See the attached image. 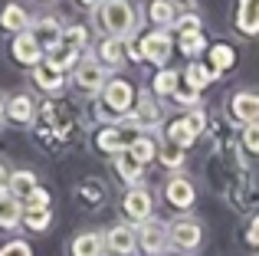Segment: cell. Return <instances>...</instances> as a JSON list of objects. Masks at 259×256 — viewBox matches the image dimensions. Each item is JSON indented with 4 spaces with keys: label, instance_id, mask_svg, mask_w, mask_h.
Segmentation results:
<instances>
[{
    "label": "cell",
    "instance_id": "1",
    "mask_svg": "<svg viewBox=\"0 0 259 256\" xmlns=\"http://www.w3.org/2000/svg\"><path fill=\"white\" fill-rule=\"evenodd\" d=\"M95 26L102 36H115V39H135L141 26L138 17V4L132 0H102L95 10Z\"/></svg>",
    "mask_w": 259,
    "mask_h": 256
},
{
    "label": "cell",
    "instance_id": "2",
    "mask_svg": "<svg viewBox=\"0 0 259 256\" xmlns=\"http://www.w3.org/2000/svg\"><path fill=\"white\" fill-rule=\"evenodd\" d=\"M167 243L171 250L197 253L203 246V224L190 214H177L174 220H167Z\"/></svg>",
    "mask_w": 259,
    "mask_h": 256
},
{
    "label": "cell",
    "instance_id": "3",
    "mask_svg": "<svg viewBox=\"0 0 259 256\" xmlns=\"http://www.w3.org/2000/svg\"><path fill=\"white\" fill-rule=\"evenodd\" d=\"M102 105H105L112 115H118V118H125V115H132V109H135V102H138V92H135V86L128 82V79H121V76H112L105 82V89H102Z\"/></svg>",
    "mask_w": 259,
    "mask_h": 256
},
{
    "label": "cell",
    "instance_id": "4",
    "mask_svg": "<svg viewBox=\"0 0 259 256\" xmlns=\"http://www.w3.org/2000/svg\"><path fill=\"white\" fill-rule=\"evenodd\" d=\"M203 125H207V115H203V109H190V112H184L181 118L167 122L164 135H167V141H171V145H177V148H184V151H187V148L194 145L197 138H200Z\"/></svg>",
    "mask_w": 259,
    "mask_h": 256
},
{
    "label": "cell",
    "instance_id": "5",
    "mask_svg": "<svg viewBox=\"0 0 259 256\" xmlns=\"http://www.w3.org/2000/svg\"><path fill=\"white\" fill-rule=\"evenodd\" d=\"M108 79H112V76H108V69L95 56L82 59V63L72 69V82H76V89L85 92V96H102V89H105Z\"/></svg>",
    "mask_w": 259,
    "mask_h": 256
},
{
    "label": "cell",
    "instance_id": "6",
    "mask_svg": "<svg viewBox=\"0 0 259 256\" xmlns=\"http://www.w3.org/2000/svg\"><path fill=\"white\" fill-rule=\"evenodd\" d=\"M138 230V250L145 256H167L171 243H167V224L164 220H145V224L135 227Z\"/></svg>",
    "mask_w": 259,
    "mask_h": 256
},
{
    "label": "cell",
    "instance_id": "7",
    "mask_svg": "<svg viewBox=\"0 0 259 256\" xmlns=\"http://www.w3.org/2000/svg\"><path fill=\"white\" fill-rule=\"evenodd\" d=\"M121 210H125V217H128V224H145V220H151V214H154V197H151V191H148L145 184L141 187H128L125 191V197H121Z\"/></svg>",
    "mask_w": 259,
    "mask_h": 256
},
{
    "label": "cell",
    "instance_id": "8",
    "mask_svg": "<svg viewBox=\"0 0 259 256\" xmlns=\"http://www.w3.org/2000/svg\"><path fill=\"white\" fill-rule=\"evenodd\" d=\"M138 250V230L128 220H118L105 230V253L112 256H135Z\"/></svg>",
    "mask_w": 259,
    "mask_h": 256
},
{
    "label": "cell",
    "instance_id": "9",
    "mask_svg": "<svg viewBox=\"0 0 259 256\" xmlns=\"http://www.w3.org/2000/svg\"><path fill=\"white\" fill-rule=\"evenodd\" d=\"M164 200L174 207V210H181V214H187L190 207L197 204V187L190 184V178L187 174H171V178L164 181Z\"/></svg>",
    "mask_w": 259,
    "mask_h": 256
},
{
    "label": "cell",
    "instance_id": "10",
    "mask_svg": "<svg viewBox=\"0 0 259 256\" xmlns=\"http://www.w3.org/2000/svg\"><path fill=\"white\" fill-rule=\"evenodd\" d=\"M138 46H141V56H145L148 63L164 66L167 59H171L174 39H171V33H167V30H151V33H145V36H141Z\"/></svg>",
    "mask_w": 259,
    "mask_h": 256
},
{
    "label": "cell",
    "instance_id": "11",
    "mask_svg": "<svg viewBox=\"0 0 259 256\" xmlns=\"http://www.w3.org/2000/svg\"><path fill=\"white\" fill-rule=\"evenodd\" d=\"M118 122H128V125H135V128H158L161 125V105L154 102V96L151 92H138V102H135V109H132V115H125V118H118Z\"/></svg>",
    "mask_w": 259,
    "mask_h": 256
},
{
    "label": "cell",
    "instance_id": "12",
    "mask_svg": "<svg viewBox=\"0 0 259 256\" xmlns=\"http://www.w3.org/2000/svg\"><path fill=\"white\" fill-rule=\"evenodd\" d=\"M10 53H13V59H17L20 66H39L46 59V50L39 46V39L33 36L30 30L26 33H20V36H13V43H10Z\"/></svg>",
    "mask_w": 259,
    "mask_h": 256
},
{
    "label": "cell",
    "instance_id": "13",
    "mask_svg": "<svg viewBox=\"0 0 259 256\" xmlns=\"http://www.w3.org/2000/svg\"><path fill=\"white\" fill-rule=\"evenodd\" d=\"M135 138H138V135L125 132L121 125H108V128H102V132L95 135V145H99L105 154H115V158H118V154L128 151V145H132Z\"/></svg>",
    "mask_w": 259,
    "mask_h": 256
},
{
    "label": "cell",
    "instance_id": "14",
    "mask_svg": "<svg viewBox=\"0 0 259 256\" xmlns=\"http://www.w3.org/2000/svg\"><path fill=\"white\" fill-rule=\"evenodd\" d=\"M230 115L243 125L259 122V92H233L230 96Z\"/></svg>",
    "mask_w": 259,
    "mask_h": 256
},
{
    "label": "cell",
    "instance_id": "15",
    "mask_svg": "<svg viewBox=\"0 0 259 256\" xmlns=\"http://www.w3.org/2000/svg\"><path fill=\"white\" fill-rule=\"evenodd\" d=\"M95 59L105 69H118L128 59V39H115V36H102V43L95 46Z\"/></svg>",
    "mask_w": 259,
    "mask_h": 256
},
{
    "label": "cell",
    "instance_id": "16",
    "mask_svg": "<svg viewBox=\"0 0 259 256\" xmlns=\"http://www.w3.org/2000/svg\"><path fill=\"white\" fill-rule=\"evenodd\" d=\"M69 256H105V233L82 230L69 240Z\"/></svg>",
    "mask_w": 259,
    "mask_h": 256
},
{
    "label": "cell",
    "instance_id": "17",
    "mask_svg": "<svg viewBox=\"0 0 259 256\" xmlns=\"http://www.w3.org/2000/svg\"><path fill=\"white\" fill-rule=\"evenodd\" d=\"M63 30H66V26L59 23L56 17H36L30 23V33L39 39V46H43V50H53V46L63 39Z\"/></svg>",
    "mask_w": 259,
    "mask_h": 256
},
{
    "label": "cell",
    "instance_id": "18",
    "mask_svg": "<svg viewBox=\"0 0 259 256\" xmlns=\"http://www.w3.org/2000/svg\"><path fill=\"white\" fill-rule=\"evenodd\" d=\"M233 23L243 36H259V0H240Z\"/></svg>",
    "mask_w": 259,
    "mask_h": 256
},
{
    "label": "cell",
    "instance_id": "19",
    "mask_svg": "<svg viewBox=\"0 0 259 256\" xmlns=\"http://www.w3.org/2000/svg\"><path fill=\"white\" fill-rule=\"evenodd\" d=\"M30 13L23 10L20 4H7L4 10H0V30H7V33H13V36H20V33H26L30 30Z\"/></svg>",
    "mask_w": 259,
    "mask_h": 256
},
{
    "label": "cell",
    "instance_id": "20",
    "mask_svg": "<svg viewBox=\"0 0 259 256\" xmlns=\"http://www.w3.org/2000/svg\"><path fill=\"white\" fill-rule=\"evenodd\" d=\"M43 63H50L53 69H59L66 76V72H72L79 63H82V53H76V50H69L66 43H56L53 50H46V59Z\"/></svg>",
    "mask_w": 259,
    "mask_h": 256
},
{
    "label": "cell",
    "instance_id": "21",
    "mask_svg": "<svg viewBox=\"0 0 259 256\" xmlns=\"http://www.w3.org/2000/svg\"><path fill=\"white\" fill-rule=\"evenodd\" d=\"M177 7H174V0H151L148 4V20L154 23V30H174V23H177Z\"/></svg>",
    "mask_w": 259,
    "mask_h": 256
},
{
    "label": "cell",
    "instance_id": "22",
    "mask_svg": "<svg viewBox=\"0 0 259 256\" xmlns=\"http://www.w3.org/2000/svg\"><path fill=\"white\" fill-rule=\"evenodd\" d=\"M23 200H17L10 191L0 194V230H17L23 224Z\"/></svg>",
    "mask_w": 259,
    "mask_h": 256
},
{
    "label": "cell",
    "instance_id": "23",
    "mask_svg": "<svg viewBox=\"0 0 259 256\" xmlns=\"http://www.w3.org/2000/svg\"><path fill=\"white\" fill-rule=\"evenodd\" d=\"M33 86L39 92H59L66 86V76L59 69H53L50 63H39V66H33Z\"/></svg>",
    "mask_w": 259,
    "mask_h": 256
},
{
    "label": "cell",
    "instance_id": "24",
    "mask_svg": "<svg viewBox=\"0 0 259 256\" xmlns=\"http://www.w3.org/2000/svg\"><path fill=\"white\" fill-rule=\"evenodd\" d=\"M7 118L20 125H30L36 118V105H33L30 96H10L7 99Z\"/></svg>",
    "mask_w": 259,
    "mask_h": 256
},
{
    "label": "cell",
    "instance_id": "25",
    "mask_svg": "<svg viewBox=\"0 0 259 256\" xmlns=\"http://www.w3.org/2000/svg\"><path fill=\"white\" fill-rule=\"evenodd\" d=\"M115 171H118L121 181H125V187H141V181H145V167H141L128 151L115 158Z\"/></svg>",
    "mask_w": 259,
    "mask_h": 256
},
{
    "label": "cell",
    "instance_id": "26",
    "mask_svg": "<svg viewBox=\"0 0 259 256\" xmlns=\"http://www.w3.org/2000/svg\"><path fill=\"white\" fill-rule=\"evenodd\" d=\"M36 187H39V181H36V174H33L30 167H17V171L10 174V194L17 200H26Z\"/></svg>",
    "mask_w": 259,
    "mask_h": 256
},
{
    "label": "cell",
    "instance_id": "27",
    "mask_svg": "<svg viewBox=\"0 0 259 256\" xmlns=\"http://www.w3.org/2000/svg\"><path fill=\"white\" fill-rule=\"evenodd\" d=\"M158 148H161V145H158L154 138H148V135H138V138L128 145V154H132V158L138 161L141 167H145V164H151V161H158Z\"/></svg>",
    "mask_w": 259,
    "mask_h": 256
},
{
    "label": "cell",
    "instance_id": "28",
    "mask_svg": "<svg viewBox=\"0 0 259 256\" xmlns=\"http://www.w3.org/2000/svg\"><path fill=\"white\" fill-rule=\"evenodd\" d=\"M217 76H220V72H213L210 66H203V63H190V66H187V72H184V82H187V89L203 92Z\"/></svg>",
    "mask_w": 259,
    "mask_h": 256
},
{
    "label": "cell",
    "instance_id": "29",
    "mask_svg": "<svg viewBox=\"0 0 259 256\" xmlns=\"http://www.w3.org/2000/svg\"><path fill=\"white\" fill-rule=\"evenodd\" d=\"M181 89V72L174 69H158L151 79V96H174Z\"/></svg>",
    "mask_w": 259,
    "mask_h": 256
},
{
    "label": "cell",
    "instance_id": "30",
    "mask_svg": "<svg viewBox=\"0 0 259 256\" xmlns=\"http://www.w3.org/2000/svg\"><path fill=\"white\" fill-rule=\"evenodd\" d=\"M184 158H187V151H184V148H177V145H171V141H164V145L158 148V161H161V167H167L171 174L181 171Z\"/></svg>",
    "mask_w": 259,
    "mask_h": 256
},
{
    "label": "cell",
    "instance_id": "31",
    "mask_svg": "<svg viewBox=\"0 0 259 256\" xmlns=\"http://www.w3.org/2000/svg\"><path fill=\"white\" fill-rule=\"evenodd\" d=\"M59 43H66L69 50H76V53H85L89 50V26H82V23H69L63 30V39Z\"/></svg>",
    "mask_w": 259,
    "mask_h": 256
},
{
    "label": "cell",
    "instance_id": "32",
    "mask_svg": "<svg viewBox=\"0 0 259 256\" xmlns=\"http://www.w3.org/2000/svg\"><path fill=\"white\" fill-rule=\"evenodd\" d=\"M207 56H210V69H213V72H223V69H230V66H233L236 53L230 50L227 43H213L207 50Z\"/></svg>",
    "mask_w": 259,
    "mask_h": 256
},
{
    "label": "cell",
    "instance_id": "33",
    "mask_svg": "<svg viewBox=\"0 0 259 256\" xmlns=\"http://www.w3.org/2000/svg\"><path fill=\"white\" fill-rule=\"evenodd\" d=\"M53 220V210H23V227L33 233H43Z\"/></svg>",
    "mask_w": 259,
    "mask_h": 256
},
{
    "label": "cell",
    "instance_id": "34",
    "mask_svg": "<svg viewBox=\"0 0 259 256\" xmlns=\"http://www.w3.org/2000/svg\"><path fill=\"white\" fill-rule=\"evenodd\" d=\"M177 46L184 56H200L207 50V39H203V33H190V36H177Z\"/></svg>",
    "mask_w": 259,
    "mask_h": 256
},
{
    "label": "cell",
    "instance_id": "35",
    "mask_svg": "<svg viewBox=\"0 0 259 256\" xmlns=\"http://www.w3.org/2000/svg\"><path fill=\"white\" fill-rule=\"evenodd\" d=\"M174 30H177V36L200 33V17H197V13H181V17H177V23H174Z\"/></svg>",
    "mask_w": 259,
    "mask_h": 256
},
{
    "label": "cell",
    "instance_id": "36",
    "mask_svg": "<svg viewBox=\"0 0 259 256\" xmlns=\"http://www.w3.org/2000/svg\"><path fill=\"white\" fill-rule=\"evenodd\" d=\"M243 148H246L249 154H259V122L243 125Z\"/></svg>",
    "mask_w": 259,
    "mask_h": 256
},
{
    "label": "cell",
    "instance_id": "37",
    "mask_svg": "<svg viewBox=\"0 0 259 256\" xmlns=\"http://www.w3.org/2000/svg\"><path fill=\"white\" fill-rule=\"evenodd\" d=\"M26 210H50V191L36 187V191L26 197Z\"/></svg>",
    "mask_w": 259,
    "mask_h": 256
},
{
    "label": "cell",
    "instance_id": "38",
    "mask_svg": "<svg viewBox=\"0 0 259 256\" xmlns=\"http://www.w3.org/2000/svg\"><path fill=\"white\" fill-rule=\"evenodd\" d=\"M171 99H174L177 105H184V109H187V112H190V109H197V105H200V92H194V89H177V92H174Z\"/></svg>",
    "mask_w": 259,
    "mask_h": 256
},
{
    "label": "cell",
    "instance_id": "39",
    "mask_svg": "<svg viewBox=\"0 0 259 256\" xmlns=\"http://www.w3.org/2000/svg\"><path fill=\"white\" fill-rule=\"evenodd\" d=\"M0 256H33V250L26 240H10V243L0 246Z\"/></svg>",
    "mask_w": 259,
    "mask_h": 256
},
{
    "label": "cell",
    "instance_id": "40",
    "mask_svg": "<svg viewBox=\"0 0 259 256\" xmlns=\"http://www.w3.org/2000/svg\"><path fill=\"white\" fill-rule=\"evenodd\" d=\"M246 240H249V246H256L259 250V214L253 220H249V230H246Z\"/></svg>",
    "mask_w": 259,
    "mask_h": 256
},
{
    "label": "cell",
    "instance_id": "41",
    "mask_svg": "<svg viewBox=\"0 0 259 256\" xmlns=\"http://www.w3.org/2000/svg\"><path fill=\"white\" fill-rule=\"evenodd\" d=\"M10 167H7L4 164V161H0V194H7V191H10Z\"/></svg>",
    "mask_w": 259,
    "mask_h": 256
},
{
    "label": "cell",
    "instance_id": "42",
    "mask_svg": "<svg viewBox=\"0 0 259 256\" xmlns=\"http://www.w3.org/2000/svg\"><path fill=\"white\" fill-rule=\"evenodd\" d=\"M99 4H102V0H76V7H82V10H99Z\"/></svg>",
    "mask_w": 259,
    "mask_h": 256
},
{
    "label": "cell",
    "instance_id": "43",
    "mask_svg": "<svg viewBox=\"0 0 259 256\" xmlns=\"http://www.w3.org/2000/svg\"><path fill=\"white\" fill-rule=\"evenodd\" d=\"M4 118H7V102L0 99V125H4Z\"/></svg>",
    "mask_w": 259,
    "mask_h": 256
},
{
    "label": "cell",
    "instance_id": "44",
    "mask_svg": "<svg viewBox=\"0 0 259 256\" xmlns=\"http://www.w3.org/2000/svg\"><path fill=\"white\" fill-rule=\"evenodd\" d=\"M184 4H194V0H184Z\"/></svg>",
    "mask_w": 259,
    "mask_h": 256
}]
</instances>
